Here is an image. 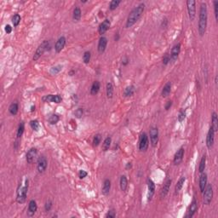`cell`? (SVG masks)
Returning a JSON list of instances; mask_svg holds the SVG:
<instances>
[{"instance_id":"6da1fadb","label":"cell","mask_w":218,"mask_h":218,"mask_svg":"<svg viewBox=\"0 0 218 218\" xmlns=\"http://www.w3.org/2000/svg\"><path fill=\"white\" fill-rule=\"evenodd\" d=\"M207 20H208V10H207V4L205 3H201L200 9H199V26H198V32L200 37H203L206 32L207 28Z\"/></svg>"},{"instance_id":"7a4b0ae2","label":"cell","mask_w":218,"mask_h":218,"mask_svg":"<svg viewBox=\"0 0 218 218\" xmlns=\"http://www.w3.org/2000/svg\"><path fill=\"white\" fill-rule=\"evenodd\" d=\"M144 10H145V4H143V3H141L135 8H134L131 11L130 15L128 16L126 24H125V28H130L132 26H134L139 20L141 19V17L144 13Z\"/></svg>"},{"instance_id":"3957f363","label":"cell","mask_w":218,"mask_h":218,"mask_svg":"<svg viewBox=\"0 0 218 218\" xmlns=\"http://www.w3.org/2000/svg\"><path fill=\"white\" fill-rule=\"evenodd\" d=\"M28 179H26L25 183L23 185H20L17 193H16V201L19 204H23L28 196Z\"/></svg>"},{"instance_id":"277c9868","label":"cell","mask_w":218,"mask_h":218,"mask_svg":"<svg viewBox=\"0 0 218 218\" xmlns=\"http://www.w3.org/2000/svg\"><path fill=\"white\" fill-rule=\"evenodd\" d=\"M49 48H50V43H49V41L44 40V41L38 46V49H36V51H35V53H34V56L32 57V60L35 61H38V59L44 54L45 51H47V50L49 49Z\"/></svg>"},{"instance_id":"5b68a950","label":"cell","mask_w":218,"mask_h":218,"mask_svg":"<svg viewBox=\"0 0 218 218\" xmlns=\"http://www.w3.org/2000/svg\"><path fill=\"white\" fill-rule=\"evenodd\" d=\"M204 204L205 205H209L213 199V187L211 184L206 185L205 188L204 190Z\"/></svg>"},{"instance_id":"8992f818","label":"cell","mask_w":218,"mask_h":218,"mask_svg":"<svg viewBox=\"0 0 218 218\" xmlns=\"http://www.w3.org/2000/svg\"><path fill=\"white\" fill-rule=\"evenodd\" d=\"M187 7H188V12L190 20L193 21L196 17V1L194 0L187 1Z\"/></svg>"},{"instance_id":"52a82bcc","label":"cell","mask_w":218,"mask_h":218,"mask_svg":"<svg viewBox=\"0 0 218 218\" xmlns=\"http://www.w3.org/2000/svg\"><path fill=\"white\" fill-rule=\"evenodd\" d=\"M148 146H149V141L147 135L145 132L142 133L139 141V150L141 152H146L148 148Z\"/></svg>"},{"instance_id":"ba28073f","label":"cell","mask_w":218,"mask_h":218,"mask_svg":"<svg viewBox=\"0 0 218 218\" xmlns=\"http://www.w3.org/2000/svg\"><path fill=\"white\" fill-rule=\"evenodd\" d=\"M150 142L152 147H156L159 142V130L156 127H152L149 131Z\"/></svg>"},{"instance_id":"9c48e42d","label":"cell","mask_w":218,"mask_h":218,"mask_svg":"<svg viewBox=\"0 0 218 218\" xmlns=\"http://www.w3.org/2000/svg\"><path fill=\"white\" fill-rule=\"evenodd\" d=\"M48 166V160L44 156H40L37 162V170L38 173L43 174L45 172Z\"/></svg>"},{"instance_id":"30bf717a","label":"cell","mask_w":218,"mask_h":218,"mask_svg":"<svg viewBox=\"0 0 218 218\" xmlns=\"http://www.w3.org/2000/svg\"><path fill=\"white\" fill-rule=\"evenodd\" d=\"M215 131L213 130V128L210 126V130H209L208 133H207V136H206V146L209 149H211V147L214 145V142H215Z\"/></svg>"},{"instance_id":"8fae6325","label":"cell","mask_w":218,"mask_h":218,"mask_svg":"<svg viewBox=\"0 0 218 218\" xmlns=\"http://www.w3.org/2000/svg\"><path fill=\"white\" fill-rule=\"evenodd\" d=\"M181 52V44L180 43H177L176 44H175L172 49H171V55H170V57H171V61H172L173 62L176 61L177 60V58L179 56Z\"/></svg>"},{"instance_id":"7c38bea8","label":"cell","mask_w":218,"mask_h":218,"mask_svg":"<svg viewBox=\"0 0 218 218\" xmlns=\"http://www.w3.org/2000/svg\"><path fill=\"white\" fill-rule=\"evenodd\" d=\"M44 102H54V103H61L62 101V97L60 95H48L43 97Z\"/></svg>"},{"instance_id":"4fadbf2b","label":"cell","mask_w":218,"mask_h":218,"mask_svg":"<svg viewBox=\"0 0 218 218\" xmlns=\"http://www.w3.org/2000/svg\"><path fill=\"white\" fill-rule=\"evenodd\" d=\"M37 155H38V150H37V148H35V147L30 148L28 150V152H27V155H26L27 162L28 164H32V162L35 160Z\"/></svg>"},{"instance_id":"5bb4252c","label":"cell","mask_w":218,"mask_h":218,"mask_svg":"<svg viewBox=\"0 0 218 218\" xmlns=\"http://www.w3.org/2000/svg\"><path fill=\"white\" fill-rule=\"evenodd\" d=\"M184 148L183 147H180L177 152L175 153V156H174V159H173V163L174 164L176 165H178L180 164L181 161L183 160V157H184Z\"/></svg>"},{"instance_id":"9a60e30c","label":"cell","mask_w":218,"mask_h":218,"mask_svg":"<svg viewBox=\"0 0 218 218\" xmlns=\"http://www.w3.org/2000/svg\"><path fill=\"white\" fill-rule=\"evenodd\" d=\"M147 188H148L147 199H148L149 201H151L152 197H153V195H154V193H155V183L150 178H148L147 180Z\"/></svg>"},{"instance_id":"2e32d148","label":"cell","mask_w":218,"mask_h":218,"mask_svg":"<svg viewBox=\"0 0 218 218\" xmlns=\"http://www.w3.org/2000/svg\"><path fill=\"white\" fill-rule=\"evenodd\" d=\"M110 27H111V21H110V20H104L100 24V26H99V28H98V32H99V34H101V35L104 34L105 32H106L108 29L110 28Z\"/></svg>"},{"instance_id":"e0dca14e","label":"cell","mask_w":218,"mask_h":218,"mask_svg":"<svg viewBox=\"0 0 218 218\" xmlns=\"http://www.w3.org/2000/svg\"><path fill=\"white\" fill-rule=\"evenodd\" d=\"M66 38L64 36H61L58 38V40L56 41V44H55V50L56 53H60L61 52V50L64 49L65 45H66Z\"/></svg>"},{"instance_id":"ac0fdd59","label":"cell","mask_w":218,"mask_h":218,"mask_svg":"<svg viewBox=\"0 0 218 218\" xmlns=\"http://www.w3.org/2000/svg\"><path fill=\"white\" fill-rule=\"evenodd\" d=\"M197 210H198V202L196 199H193V201L191 202V205H190L188 211V215L186 216V217H193Z\"/></svg>"},{"instance_id":"d6986e66","label":"cell","mask_w":218,"mask_h":218,"mask_svg":"<svg viewBox=\"0 0 218 218\" xmlns=\"http://www.w3.org/2000/svg\"><path fill=\"white\" fill-rule=\"evenodd\" d=\"M37 210H38V205H37L36 201L33 199L30 200L28 204V216L30 217H33Z\"/></svg>"},{"instance_id":"ffe728a7","label":"cell","mask_w":218,"mask_h":218,"mask_svg":"<svg viewBox=\"0 0 218 218\" xmlns=\"http://www.w3.org/2000/svg\"><path fill=\"white\" fill-rule=\"evenodd\" d=\"M107 38L104 36H102L99 39V42H98V46H97L98 52L100 54L104 53L106 49H107Z\"/></svg>"},{"instance_id":"44dd1931","label":"cell","mask_w":218,"mask_h":218,"mask_svg":"<svg viewBox=\"0 0 218 218\" xmlns=\"http://www.w3.org/2000/svg\"><path fill=\"white\" fill-rule=\"evenodd\" d=\"M171 185V179H167V180L165 181V182H164V186H163V188H162L161 191H160V197H161L162 199L165 198V196L168 194V193H169V191H170Z\"/></svg>"},{"instance_id":"7402d4cb","label":"cell","mask_w":218,"mask_h":218,"mask_svg":"<svg viewBox=\"0 0 218 218\" xmlns=\"http://www.w3.org/2000/svg\"><path fill=\"white\" fill-rule=\"evenodd\" d=\"M207 174L203 172L201 173L200 175V177H199V189H200V192L203 193L204 190L205 188L206 185H207Z\"/></svg>"},{"instance_id":"603a6c76","label":"cell","mask_w":218,"mask_h":218,"mask_svg":"<svg viewBox=\"0 0 218 218\" xmlns=\"http://www.w3.org/2000/svg\"><path fill=\"white\" fill-rule=\"evenodd\" d=\"M110 190H111V181L109 179H106V180L103 181V186H102V192L104 195H108L109 193H110Z\"/></svg>"},{"instance_id":"cb8c5ba5","label":"cell","mask_w":218,"mask_h":218,"mask_svg":"<svg viewBox=\"0 0 218 218\" xmlns=\"http://www.w3.org/2000/svg\"><path fill=\"white\" fill-rule=\"evenodd\" d=\"M211 127L213 128L214 131L217 132L218 131V117L216 112H213L211 114Z\"/></svg>"},{"instance_id":"d4e9b609","label":"cell","mask_w":218,"mask_h":218,"mask_svg":"<svg viewBox=\"0 0 218 218\" xmlns=\"http://www.w3.org/2000/svg\"><path fill=\"white\" fill-rule=\"evenodd\" d=\"M101 89V84L99 81H94L92 85H91V88H90V94L92 95H95Z\"/></svg>"},{"instance_id":"484cf974","label":"cell","mask_w":218,"mask_h":218,"mask_svg":"<svg viewBox=\"0 0 218 218\" xmlns=\"http://www.w3.org/2000/svg\"><path fill=\"white\" fill-rule=\"evenodd\" d=\"M119 185H120V189L122 190L123 192H125L127 188H128V180L126 176H120V180H119Z\"/></svg>"},{"instance_id":"4316f807","label":"cell","mask_w":218,"mask_h":218,"mask_svg":"<svg viewBox=\"0 0 218 218\" xmlns=\"http://www.w3.org/2000/svg\"><path fill=\"white\" fill-rule=\"evenodd\" d=\"M81 16H82V12H81V10L79 7H75L74 10H73V20L74 21H78L81 19Z\"/></svg>"},{"instance_id":"83f0119b","label":"cell","mask_w":218,"mask_h":218,"mask_svg":"<svg viewBox=\"0 0 218 218\" xmlns=\"http://www.w3.org/2000/svg\"><path fill=\"white\" fill-rule=\"evenodd\" d=\"M171 91V82H168L165 84V85L164 86L163 90H162L161 92V95L163 97H166L168 95H170Z\"/></svg>"},{"instance_id":"f1b7e54d","label":"cell","mask_w":218,"mask_h":218,"mask_svg":"<svg viewBox=\"0 0 218 218\" xmlns=\"http://www.w3.org/2000/svg\"><path fill=\"white\" fill-rule=\"evenodd\" d=\"M135 91V87L134 85H130L125 88L123 95H124L125 97H131V96H132L134 95Z\"/></svg>"},{"instance_id":"f546056e","label":"cell","mask_w":218,"mask_h":218,"mask_svg":"<svg viewBox=\"0 0 218 218\" xmlns=\"http://www.w3.org/2000/svg\"><path fill=\"white\" fill-rule=\"evenodd\" d=\"M185 181H186V177L185 176H181L180 179L178 180L176 185V187H175V192H176V193H178L180 192L181 189L183 187V185H184V183H185Z\"/></svg>"},{"instance_id":"4dcf8cb0","label":"cell","mask_w":218,"mask_h":218,"mask_svg":"<svg viewBox=\"0 0 218 218\" xmlns=\"http://www.w3.org/2000/svg\"><path fill=\"white\" fill-rule=\"evenodd\" d=\"M106 91H107V98H113L114 95V85L112 83L108 82L106 85Z\"/></svg>"},{"instance_id":"1f68e13d","label":"cell","mask_w":218,"mask_h":218,"mask_svg":"<svg viewBox=\"0 0 218 218\" xmlns=\"http://www.w3.org/2000/svg\"><path fill=\"white\" fill-rule=\"evenodd\" d=\"M205 166H206V156L204 155L201 159H200V162H199V173H203L205 172Z\"/></svg>"},{"instance_id":"d6a6232c","label":"cell","mask_w":218,"mask_h":218,"mask_svg":"<svg viewBox=\"0 0 218 218\" xmlns=\"http://www.w3.org/2000/svg\"><path fill=\"white\" fill-rule=\"evenodd\" d=\"M18 109H19V107H18L17 102H13L9 107V112L11 115H16L18 113Z\"/></svg>"},{"instance_id":"836d02e7","label":"cell","mask_w":218,"mask_h":218,"mask_svg":"<svg viewBox=\"0 0 218 218\" xmlns=\"http://www.w3.org/2000/svg\"><path fill=\"white\" fill-rule=\"evenodd\" d=\"M111 143H112V138L110 136H107L104 140L103 143H102V150L104 152L107 151L109 149V147L111 146Z\"/></svg>"},{"instance_id":"e575fe53","label":"cell","mask_w":218,"mask_h":218,"mask_svg":"<svg viewBox=\"0 0 218 218\" xmlns=\"http://www.w3.org/2000/svg\"><path fill=\"white\" fill-rule=\"evenodd\" d=\"M24 131H25V123L24 122H20V123L18 126V130H17V133H16V136L17 138H20L24 133Z\"/></svg>"},{"instance_id":"d590c367","label":"cell","mask_w":218,"mask_h":218,"mask_svg":"<svg viewBox=\"0 0 218 218\" xmlns=\"http://www.w3.org/2000/svg\"><path fill=\"white\" fill-rule=\"evenodd\" d=\"M61 70H62V66L61 65H57V66L51 67L50 70H49V73L52 75H56L57 73H59Z\"/></svg>"},{"instance_id":"8d00e7d4","label":"cell","mask_w":218,"mask_h":218,"mask_svg":"<svg viewBox=\"0 0 218 218\" xmlns=\"http://www.w3.org/2000/svg\"><path fill=\"white\" fill-rule=\"evenodd\" d=\"M59 120H60V118H59V116L57 114H52V115H50L49 118V119H48L49 123H50V124H56V123L59 122Z\"/></svg>"},{"instance_id":"74e56055","label":"cell","mask_w":218,"mask_h":218,"mask_svg":"<svg viewBox=\"0 0 218 218\" xmlns=\"http://www.w3.org/2000/svg\"><path fill=\"white\" fill-rule=\"evenodd\" d=\"M120 3H121L120 0H113V1H111L110 4H109V10H112V11L115 10L119 7Z\"/></svg>"},{"instance_id":"f35d334b","label":"cell","mask_w":218,"mask_h":218,"mask_svg":"<svg viewBox=\"0 0 218 218\" xmlns=\"http://www.w3.org/2000/svg\"><path fill=\"white\" fill-rule=\"evenodd\" d=\"M30 126H31V128H32L33 131H38L39 129H40V124H39V123H38V121L37 119L32 120V121L30 122Z\"/></svg>"},{"instance_id":"ab89813d","label":"cell","mask_w":218,"mask_h":218,"mask_svg":"<svg viewBox=\"0 0 218 218\" xmlns=\"http://www.w3.org/2000/svg\"><path fill=\"white\" fill-rule=\"evenodd\" d=\"M20 16L19 14H16L13 17H12V23L14 25V27H17L20 22Z\"/></svg>"},{"instance_id":"60d3db41","label":"cell","mask_w":218,"mask_h":218,"mask_svg":"<svg viewBox=\"0 0 218 218\" xmlns=\"http://www.w3.org/2000/svg\"><path fill=\"white\" fill-rule=\"evenodd\" d=\"M101 141H102V135L100 134H96L93 138V146L94 147L99 146V144L101 143Z\"/></svg>"},{"instance_id":"b9f144b4","label":"cell","mask_w":218,"mask_h":218,"mask_svg":"<svg viewBox=\"0 0 218 218\" xmlns=\"http://www.w3.org/2000/svg\"><path fill=\"white\" fill-rule=\"evenodd\" d=\"M90 58H91V53L90 51H85L84 53V56H83V61L85 64H88L90 61Z\"/></svg>"},{"instance_id":"7bdbcfd3","label":"cell","mask_w":218,"mask_h":218,"mask_svg":"<svg viewBox=\"0 0 218 218\" xmlns=\"http://www.w3.org/2000/svg\"><path fill=\"white\" fill-rule=\"evenodd\" d=\"M186 110H181L180 112H179V114H178V116H177V119H178V121L179 122H182V121H184L185 120V119H186Z\"/></svg>"},{"instance_id":"ee69618b","label":"cell","mask_w":218,"mask_h":218,"mask_svg":"<svg viewBox=\"0 0 218 218\" xmlns=\"http://www.w3.org/2000/svg\"><path fill=\"white\" fill-rule=\"evenodd\" d=\"M171 61V57H170V55L169 54H165L164 56H163V59H162V63L164 66H166L169 64V62Z\"/></svg>"},{"instance_id":"f6af8a7d","label":"cell","mask_w":218,"mask_h":218,"mask_svg":"<svg viewBox=\"0 0 218 218\" xmlns=\"http://www.w3.org/2000/svg\"><path fill=\"white\" fill-rule=\"evenodd\" d=\"M52 206H53V203H52V201L51 200H48L46 201V203H45V205H44V210H45V211H49L51 208H52Z\"/></svg>"},{"instance_id":"bcb514c9","label":"cell","mask_w":218,"mask_h":218,"mask_svg":"<svg viewBox=\"0 0 218 218\" xmlns=\"http://www.w3.org/2000/svg\"><path fill=\"white\" fill-rule=\"evenodd\" d=\"M115 217H116V211L114 210V209L109 210H108V212H107V214L106 215V217L107 218H108V217L114 218Z\"/></svg>"},{"instance_id":"7dc6e473","label":"cell","mask_w":218,"mask_h":218,"mask_svg":"<svg viewBox=\"0 0 218 218\" xmlns=\"http://www.w3.org/2000/svg\"><path fill=\"white\" fill-rule=\"evenodd\" d=\"M214 10H215V17H216V20H217V19H218V2L217 1H214Z\"/></svg>"},{"instance_id":"c3c4849f","label":"cell","mask_w":218,"mask_h":218,"mask_svg":"<svg viewBox=\"0 0 218 218\" xmlns=\"http://www.w3.org/2000/svg\"><path fill=\"white\" fill-rule=\"evenodd\" d=\"M87 176H88V173L85 171H84V170H81V171H79V172H78V176H79L80 179L85 178Z\"/></svg>"},{"instance_id":"681fc988","label":"cell","mask_w":218,"mask_h":218,"mask_svg":"<svg viewBox=\"0 0 218 218\" xmlns=\"http://www.w3.org/2000/svg\"><path fill=\"white\" fill-rule=\"evenodd\" d=\"M82 115H83V109L82 108H78V109H77L76 111H75V116H76L77 118H81L82 117Z\"/></svg>"},{"instance_id":"f907efd6","label":"cell","mask_w":218,"mask_h":218,"mask_svg":"<svg viewBox=\"0 0 218 218\" xmlns=\"http://www.w3.org/2000/svg\"><path fill=\"white\" fill-rule=\"evenodd\" d=\"M129 62H130L129 58L127 56L123 57V59L122 60V64H123V66H127V65L129 64Z\"/></svg>"},{"instance_id":"816d5d0a","label":"cell","mask_w":218,"mask_h":218,"mask_svg":"<svg viewBox=\"0 0 218 218\" xmlns=\"http://www.w3.org/2000/svg\"><path fill=\"white\" fill-rule=\"evenodd\" d=\"M4 30H5V32H6V33H7V34H10V32H12V28H11V26H10V25H6V26H5V28H4Z\"/></svg>"},{"instance_id":"f5cc1de1","label":"cell","mask_w":218,"mask_h":218,"mask_svg":"<svg viewBox=\"0 0 218 218\" xmlns=\"http://www.w3.org/2000/svg\"><path fill=\"white\" fill-rule=\"evenodd\" d=\"M171 106H172V102H171V101L167 102V103L165 104V107H164L165 110H169V109L171 107Z\"/></svg>"},{"instance_id":"db71d44e","label":"cell","mask_w":218,"mask_h":218,"mask_svg":"<svg viewBox=\"0 0 218 218\" xmlns=\"http://www.w3.org/2000/svg\"><path fill=\"white\" fill-rule=\"evenodd\" d=\"M131 168H132V164L131 163H127V164L125 166V169L129 170V169H131Z\"/></svg>"},{"instance_id":"11a10c76","label":"cell","mask_w":218,"mask_h":218,"mask_svg":"<svg viewBox=\"0 0 218 218\" xmlns=\"http://www.w3.org/2000/svg\"><path fill=\"white\" fill-rule=\"evenodd\" d=\"M114 39H115V41H118V40L119 39V32L115 33V37H114Z\"/></svg>"},{"instance_id":"9f6ffc18","label":"cell","mask_w":218,"mask_h":218,"mask_svg":"<svg viewBox=\"0 0 218 218\" xmlns=\"http://www.w3.org/2000/svg\"><path fill=\"white\" fill-rule=\"evenodd\" d=\"M215 84L217 85V76H216V78H215Z\"/></svg>"},{"instance_id":"6f0895ef","label":"cell","mask_w":218,"mask_h":218,"mask_svg":"<svg viewBox=\"0 0 218 218\" xmlns=\"http://www.w3.org/2000/svg\"><path fill=\"white\" fill-rule=\"evenodd\" d=\"M31 111H32V112L35 111V107H33V106H32V110H31Z\"/></svg>"},{"instance_id":"680465c9","label":"cell","mask_w":218,"mask_h":218,"mask_svg":"<svg viewBox=\"0 0 218 218\" xmlns=\"http://www.w3.org/2000/svg\"><path fill=\"white\" fill-rule=\"evenodd\" d=\"M73 73H74V72H73V71L70 72V76H73Z\"/></svg>"},{"instance_id":"91938a15","label":"cell","mask_w":218,"mask_h":218,"mask_svg":"<svg viewBox=\"0 0 218 218\" xmlns=\"http://www.w3.org/2000/svg\"><path fill=\"white\" fill-rule=\"evenodd\" d=\"M81 3H87V1H82L81 0Z\"/></svg>"}]
</instances>
